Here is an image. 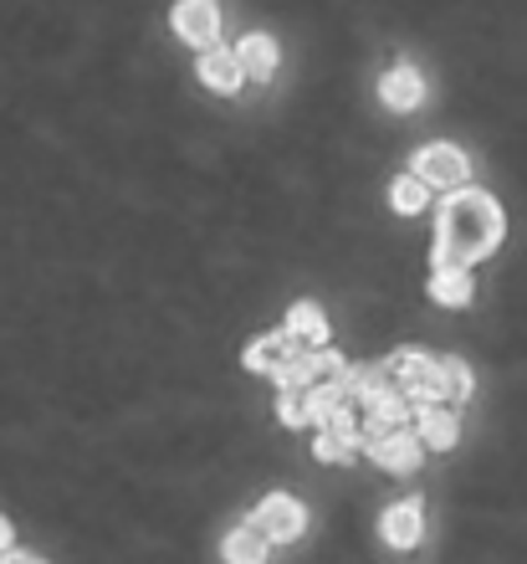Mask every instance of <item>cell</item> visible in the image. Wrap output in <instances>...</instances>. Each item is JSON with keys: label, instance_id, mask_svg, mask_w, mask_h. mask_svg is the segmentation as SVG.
I'll list each match as a JSON object with an SVG mask.
<instances>
[{"label": "cell", "instance_id": "obj_8", "mask_svg": "<svg viewBox=\"0 0 527 564\" xmlns=\"http://www.w3.org/2000/svg\"><path fill=\"white\" fill-rule=\"evenodd\" d=\"M380 534H384V544H389V550H415V544H420V534H425L420 503H415V498L395 503V508H389V513L380 519Z\"/></svg>", "mask_w": 527, "mask_h": 564}, {"label": "cell", "instance_id": "obj_14", "mask_svg": "<svg viewBox=\"0 0 527 564\" xmlns=\"http://www.w3.org/2000/svg\"><path fill=\"white\" fill-rule=\"evenodd\" d=\"M235 52H241V62H246V77H256V83H272V73H277V42H272L266 31H251V36L235 46Z\"/></svg>", "mask_w": 527, "mask_h": 564}, {"label": "cell", "instance_id": "obj_4", "mask_svg": "<svg viewBox=\"0 0 527 564\" xmlns=\"http://www.w3.org/2000/svg\"><path fill=\"white\" fill-rule=\"evenodd\" d=\"M303 349H308V344L297 339L293 328H282V334H262V339H251L246 355H241V365H246L251 375H282L297 355H303Z\"/></svg>", "mask_w": 527, "mask_h": 564}, {"label": "cell", "instance_id": "obj_1", "mask_svg": "<svg viewBox=\"0 0 527 564\" xmlns=\"http://www.w3.org/2000/svg\"><path fill=\"white\" fill-rule=\"evenodd\" d=\"M502 206L492 200L486 191H461L440 206V221H436V252H430V268H471L502 247Z\"/></svg>", "mask_w": 527, "mask_h": 564}, {"label": "cell", "instance_id": "obj_19", "mask_svg": "<svg viewBox=\"0 0 527 564\" xmlns=\"http://www.w3.org/2000/svg\"><path fill=\"white\" fill-rule=\"evenodd\" d=\"M0 554H11V523L0 519Z\"/></svg>", "mask_w": 527, "mask_h": 564}, {"label": "cell", "instance_id": "obj_10", "mask_svg": "<svg viewBox=\"0 0 527 564\" xmlns=\"http://www.w3.org/2000/svg\"><path fill=\"white\" fill-rule=\"evenodd\" d=\"M430 365H436V355H425V349H395V355L384 359V375H389V386H395V390H405V395H420Z\"/></svg>", "mask_w": 527, "mask_h": 564}, {"label": "cell", "instance_id": "obj_17", "mask_svg": "<svg viewBox=\"0 0 527 564\" xmlns=\"http://www.w3.org/2000/svg\"><path fill=\"white\" fill-rule=\"evenodd\" d=\"M430 191H436V185L410 170V175H399L395 185H389V206H395L399 216H420V210L430 206Z\"/></svg>", "mask_w": 527, "mask_h": 564}, {"label": "cell", "instance_id": "obj_3", "mask_svg": "<svg viewBox=\"0 0 527 564\" xmlns=\"http://www.w3.org/2000/svg\"><path fill=\"white\" fill-rule=\"evenodd\" d=\"M415 175H425L436 191H461L471 180V160L455 144H425L415 154Z\"/></svg>", "mask_w": 527, "mask_h": 564}, {"label": "cell", "instance_id": "obj_6", "mask_svg": "<svg viewBox=\"0 0 527 564\" xmlns=\"http://www.w3.org/2000/svg\"><path fill=\"white\" fill-rule=\"evenodd\" d=\"M364 452L380 462V467H389V473H415V467H420L425 442H420V431L395 426V431H384V436H374Z\"/></svg>", "mask_w": 527, "mask_h": 564}, {"label": "cell", "instance_id": "obj_9", "mask_svg": "<svg viewBox=\"0 0 527 564\" xmlns=\"http://www.w3.org/2000/svg\"><path fill=\"white\" fill-rule=\"evenodd\" d=\"M200 83L210 93H235L246 83V62L241 52H220V46H206V57H200Z\"/></svg>", "mask_w": 527, "mask_h": 564}, {"label": "cell", "instance_id": "obj_13", "mask_svg": "<svg viewBox=\"0 0 527 564\" xmlns=\"http://www.w3.org/2000/svg\"><path fill=\"white\" fill-rule=\"evenodd\" d=\"M277 416L282 426H318V390L312 386H282L277 395Z\"/></svg>", "mask_w": 527, "mask_h": 564}, {"label": "cell", "instance_id": "obj_12", "mask_svg": "<svg viewBox=\"0 0 527 564\" xmlns=\"http://www.w3.org/2000/svg\"><path fill=\"white\" fill-rule=\"evenodd\" d=\"M415 431H420V442L430 452H451L455 446V416L446 411V401H425L415 411Z\"/></svg>", "mask_w": 527, "mask_h": 564}, {"label": "cell", "instance_id": "obj_2", "mask_svg": "<svg viewBox=\"0 0 527 564\" xmlns=\"http://www.w3.org/2000/svg\"><path fill=\"white\" fill-rule=\"evenodd\" d=\"M169 26H175L179 42L190 46H220V6L216 0H175V11H169Z\"/></svg>", "mask_w": 527, "mask_h": 564}, {"label": "cell", "instance_id": "obj_5", "mask_svg": "<svg viewBox=\"0 0 527 564\" xmlns=\"http://www.w3.org/2000/svg\"><path fill=\"white\" fill-rule=\"evenodd\" d=\"M256 529H262L272 544H293L303 529H308V508L297 503V498H287V492H272L262 508H256Z\"/></svg>", "mask_w": 527, "mask_h": 564}, {"label": "cell", "instance_id": "obj_15", "mask_svg": "<svg viewBox=\"0 0 527 564\" xmlns=\"http://www.w3.org/2000/svg\"><path fill=\"white\" fill-rule=\"evenodd\" d=\"M287 328H293L303 344H328V339H333V328H328V313H322L318 303H308V297L287 308Z\"/></svg>", "mask_w": 527, "mask_h": 564}, {"label": "cell", "instance_id": "obj_7", "mask_svg": "<svg viewBox=\"0 0 527 564\" xmlns=\"http://www.w3.org/2000/svg\"><path fill=\"white\" fill-rule=\"evenodd\" d=\"M471 386H476V380H471V365H461V359H436L430 375H425L420 395L425 401H466Z\"/></svg>", "mask_w": 527, "mask_h": 564}, {"label": "cell", "instance_id": "obj_11", "mask_svg": "<svg viewBox=\"0 0 527 564\" xmlns=\"http://www.w3.org/2000/svg\"><path fill=\"white\" fill-rule=\"evenodd\" d=\"M380 98H384V108H395V113L420 108V98H425L420 73H415V67H389V73L380 77Z\"/></svg>", "mask_w": 527, "mask_h": 564}, {"label": "cell", "instance_id": "obj_18", "mask_svg": "<svg viewBox=\"0 0 527 564\" xmlns=\"http://www.w3.org/2000/svg\"><path fill=\"white\" fill-rule=\"evenodd\" d=\"M266 544H272V539L262 534V529H256V523H246V529H235L231 539H226V560L231 564H251V560H266Z\"/></svg>", "mask_w": 527, "mask_h": 564}, {"label": "cell", "instance_id": "obj_16", "mask_svg": "<svg viewBox=\"0 0 527 564\" xmlns=\"http://www.w3.org/2000/svg\"><path fill=\"white\" fill-rule=\"evenodd\" d=\"M430 297L446 308H466L471 303V272L466 268H436L430 272Z\"/></svg>", "mask_w": 527, "mask_h": 564}]
</instances>
